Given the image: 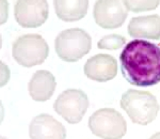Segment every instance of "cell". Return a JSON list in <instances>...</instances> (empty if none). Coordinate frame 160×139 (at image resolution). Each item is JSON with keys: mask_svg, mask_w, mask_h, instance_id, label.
Listing matches in <instances>:
<instances>
[{"mask_svg": "<svg viewBox=\"0 0 160 139\" xmlns=\"http://www.w3.org/2000/svg\"><path fill=\"white\" fill-rule=\"evenodd\" d=\"M121 71L130 85L152 87L160 82V47L148 41L127 43L120 55Z\"/></svg>", "mask_w": 160, "mask_h": 139, "instance_id": "cell-1", "label": "cell"}, {"mask_svg": "<svg viewBox=\"0 0 160 139\" xmlns=\"http://www.w3.org/2000/svg\"><path fill=\"white\" fill-rule=\"evenodd\" d=\"M121 107L127 112L133 123L148 125L156 119L159 112L157 99L151 92L129 89L121 97Z\"/></svg>", "mask_w": 160, "mask_h": 139, "instance_id": "cell-2", "label": "cell"}, {"mask_svg": "<svg viewBox=\"0 0 160 139\" xmlns=\"http://www.w3.org/2000/svg\"><path fill=\"white\" fill-rule=\"evenodd\" d=\"M92 39L89 33L79 28L62 31L55 41L56 53L66 62H76L91 49Z\"/></svg>", "mask_w": 160, "mask_h": 139, "instance_id": "cell-3", "label": "cell"}, {"mask_svg": "<svg viewBox=\"0 0 160 139\" xmlns=\"http://www.w3.org/2000/svg\"><path fill=\"white\" fill-rule=\"evenodd\" d=\"M49 54V46L38 34L22 35L13 43L12 56L17 63L25 68L42 64Z\"/></svg>", "mask_w": 160, "mask_h": 139, "instance_id": "cell-4", "label": "cell"}, {"mask_svg": "<svg viewBox=\"0 0 160 139\" xmlns=\"http://www.w3.org/2000/svg\"><path fill=\"white\" fill-rule=\"evenodd\" d=\"M89 127L95 136L102 139H122L127 132L124 117L113 108H102L89 119Z\"/></svg>", "mask_w": 160, "mask_h": 139, "instance_id": "cell-5", "label": "cell"}, {"mask_svg": "<svg viewBox=\"0 0 160 139\" xmlns=\"http://www.w3.org/2000/svg\"><path fill=\"white\" fill-rule=\"evenodd\" d=\"M53 108L65 121L71 124H76L86 115L89 108V97L82 90H65L56 100Z\"/></svg>", "mask_w": 160, "mask_h": 139, "instance_id": "cell-6", "label": "cell"}, {"mask_svg": "<svg viewBox=\"0 0 160 139\" xmlns=\"http://www.w3.org/2000/svg\"><path fill=\"white\" fill-rule=\"evenodd\" d=\"M49 7L47 0H17L15 19L24 28H37L47 20Z\"/></svg>", "mask_w": 160, "mask_h": 139, "instance_id": "cell-7", "label": "cell"}, {"mask_svg": "<svg viewBox=\"0 0 160 139\" xmlns=\"http://www.w3.org/2000/svg\"><path fill=\"white\" fill-rule=\"evenodd\" d=\"M122 0H97L94 6V19L104 29H115L126 20L128 11Z\"/></svg>", "mask_w": 160, "mask_h": 139, "instance_id": "cell-8", "label": "cell"}, {"mask_svg": "<svg viewBox=\"0 0 160 139\" xmlns=\"http://www.w3.org/2000/svg\"><path fill=\"white\" fill-rule=\"evenodd\" d=\"M84 74L92 80L109 81L118 74V61L114 57L106 54L93 56L84 65Z\"/></svg>", "mask_w": 160, "mask_h": 139, "instance_id": "cell-9", "label": "cell"}, {"mask_svg": "<svg viewBox=\"0 0 160 139\" xmlns=\"http://www.w3.org/2000/svg\"><path fill=\"white\" fill-rule=\"evenodd\" d=\"M29 136L31 139H65L66 130L52 116L42 114L31 121Z\"/></svg>", "mask_w": 160, "mask_h": 139, "instance_id": "cell-10", "label": "cell"}, {"mask_svg": "<svg viewBox=\"0 0 160 139\" xmlns=\"http://www.w3.org/2000/svg\"><path fill=\"white\" fill-rule=\"evenodd\" d=\"M56 85V78L50 72L45 70L37 71L28 85L30 96L35 102L48 101L55 92Z\"/></svg>", "mask_w": 160, "mask_h": 139, "instance_id": "cell-11", "label": "cell"}, {"mask_svg": "<svg viewBox=\"0 0 160 139\" xmlns=\"http://www.w3.org/2000/svg\"><path fill=\"white\" fill-rule=\"evenodd\" d=\"M128 33L132 38L160 40V16L157 14L131 18Z\"/></svg>", "mask_w": 160, "mask_h": 139, "instance_id": "cell-12", "label": "cell"}, {"mask_svg": "<svg viewBox=\"0 0 160 139\" xmlns=\"http://www.w3.org/2000/svg\"><path fill=\"white\" fill-rule=\"evenodd\" d=\"M58 18L64 22H76L87 15L89 0H53Z\"/></svg>", "mask_w": 160, "mask_h": 139, "instance_id": "cell-13", "label": "cell"}, {"mask_svg": "<svg viewBox=\"0 0 160 139\" xmlns=\"http://www.w3.org/2000/svg\"><path fill=\"white\" fill-rule=\"evenodd\" d=\"M123 3L127 11L139 13L157 9L160 0H123Z\"/></svg>", "mask_w": 160, "mask_h": 139, "instance_id": "cell-14", "label": "cell"}, {"mask_svg": "<svg viewBox=\"0 0 160 139\" xmlns=\"http://www.w3.org/2000/svg\"><path fill=\"white\" fill-rule=\"evenodd\" d=\"M126 39L123 35L120 34H109L106 35L102 39H100L97 43V47L99 49H109V50H114L118 48L122 47L125 44Z\"/></svg>", "mask_w": 160, "mask_h": 139, "instance_id": "cell-15", "label": "cell"}, {"mask_svg": "<svg viewBox=\"0 0 160 139\" xmlns=\"http://www.w3.org/2000/svg\"><path fill=\"white\" fill-rule=\"evenodd\" d=\"M10 69L6 63L0 61V88L4 87L10 80Z\"/></svg>", "mask_w": 160, "mask_h": 139, "instance_id": "cell-16", "label": "cell"}, {"mask_svg": "<svg viewBox=\"0 0 160 139\" xmlns=\"http://www.w3.org/2000/svg\"><path fill=\"white\" fill-rule=\"evenodd\" d=\"M9 18V2L8 0H0V25L7 23Z\"/></svg>", "mask_w": 160, "mask_h": 139, "instance_id": "cell-17", "label": "cell"}, {"mask_svg": "<svg viewBox=\"0 0 160 139\" xmlns=\"http://www.w3.org/2000/svg\"><path fill=\"white\" fill-rule=\"evenodd\" d=\"M3 119H4V107L2 105V102L0 101V124L2 123Z\"/></svg>", "mask_w": 160, "mask_h": 139, "instance_id": "cell-18", "label": "cell"}, {"mask_svg": "<svg viewBox=\"0 0 160 139\" xmlns=\"http://www.w3.org/2000/svg\"><path fill=\"white\" fill-rule=\"evenodd\" d=\"M148 139H160V132H159V133L154 134V135L152 136L151 138H148Z\"/></svg>", "mask_w": 160, "mask_h": 139, "instance_id": "cell-19", "label": "cell"}, {"mask_svg": "<svg viewBox=\"0 0 160 139\" xmlns=\"http://www.w3.org/2000/svg\"><path fill=\"white\" fill-rule=\"evenodd\" d=\"M1 46H2V38H1V34H0V49H1Z\"/></svg>", "mask_w": 160, "mask_h": 139, "instance_id": "cell-20", "label": "cell"}, {"mask_svg": "<svg viewBox=\"0 0 160 139\" xmlns=\"http://www.w3.org/2000/svg\"><path fill=\"white\" fill-rule=\"evenodd\" d=\"M0 139H8V138H6V137H3V136H0Z\"/></svg>", "mask_w": 160, "mask_h": 139, "instance_id": "cell-21", "label": "cell"}]
</instances>
